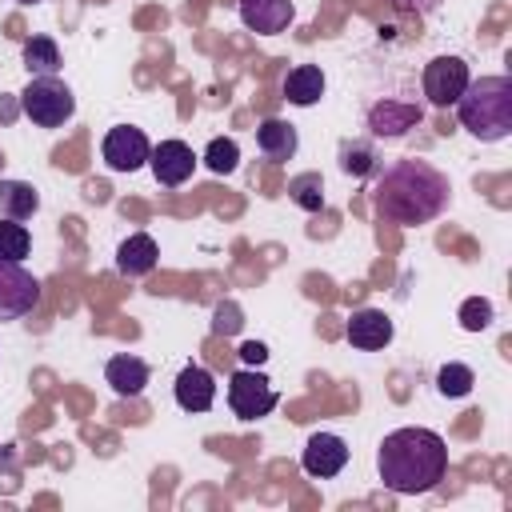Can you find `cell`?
I'll return each instance as SVG.
<instances>
[{"label": "cell", "instance_id": "cell-27", "mask_svg": "<svg viewBox=\"0 0 512 512\" xmlns=\"http://www.w3.org/2000/svg\"><path fill=\"white\" fill-rule=\"evenodd\" d=\"M212 328H216V332H236V328H240V312H236L232 304H220V308H216V324H212Z\"/></svg>", "mask_w": 512, "mask_h": 512}, {"label": "cell", "instance_id": "cell-24", "mask_svg": "<svg viewBox=\"0 0 512 512\" xmlns=\"http://www.w3.org/2000/svg\"><path fill=\"white\" fill-rule=\"evenodd\" d=\"M472 384H476V376H472L468 364H444V368L436 372V388H440V396H468Z\"/></svg>", "mask_w": 512, "mask_h": 512}, {"label": "cell", "instance_id": "cell-3", "mask_svg": "<svg viewBox=\"0 0 512 512\" xmlns=\"http://www.w3.org/2000/svg\"><path fill=\"white\" fill-rule=\"evenodd\" d=\"M460 124L476 140H504L512 132V80L508 76H480L468 80V88L456 100Z\"/></svg>", "mask_w": 512, "mask_h": 512}, {"label": "cell", "instance_id": "cell-11", "mask_svg": "<svg viewBox=\"0 0 512 512\" xmlns=\"http://www.w3.org/2000/svg\"><path fill=\"white\" fill-rule=\"evenodd\" d=\"M420 120H424L420 104H408V100H376V104L368 108V128H372V136H388V140L404 136V132L416 128Z\"/></svg>", "mask_w": 512, "mask_h": 512}, {"label": "cell", "instance_id": "cell-28", "mask_svg": "<svg viewBox=\"0 0 512 512\" xmlns=\"http://www.w3.org/2000/svg\"><path fill=\"white\" fill-rule=\"evenodd\" d=\"M240 360H244L248 368H260V364L268 360V348H264L260 340H248V344H240Z\"/></svg>", "mask_w": 512, "mask_h": 512}, {"label": "cell", "instance_id": "cell-18", "mask_svg": "<svg viewBox=\"0 0 512 512\" xmlns=\"http://www.w3.org/2000/svg\"><path fill=\"white\" fill-rule=\"evenodd\" d=\"M256 148L268 160H292L296 156V128L288 120H264L256 128Z\"/></svg>", "mask_w": 512, "mask_h": 512}, {"label": "cell", "instance_id": "cell-1", "mask_svg": "<svg viewBox=\"0 0 512 512\" xmlns=\"http://www.w3.org/2000/svg\"><path fill=\"white\" fill-rule=\"evenodd\" d=\"M376 472L396 496L432 492L448 472V444L432 428H396L376 448Z\"/></svg>", "mask_w": 512, "mask_h": 512}, {"label": "cell", "instance_id": "cell-29", "mask_svg": "<svg viewBox=\"0 0 512 512\" xmlns=\"http://www.w3.org/2000/svg\"><path fill=\"white\" fill-rule=\"evenodd\" d=\"M400 8H412V12H432L440 0H396Z\"/></svg>", "mask_w": 512, "mask_h": 512}, {"label": "cell", "instance_id": "cell-7", "mask_svg": "<svg viewBox=\"0 0 512 512\" xmlns=\"http://www.w3.org/2000/svg\"><path fill=\"white\" fill-rule=\"evenodd\" d=\"M468 64L460 56H436L424 64V96L432 108H452L468 88Z\"/></svg>", "mask_w": 512, "mask_h": 512}, {"label": "cell", "instance_id": "cell-23", "mask_svg": "<svg viewBox=\"0 0 512 512\" xmlns=\"http://www.w3.org/2000/svg\"><path fill=\"white\" fill-rule=\"evenodd\" d=\"M204 164H208L216 176L236 172V164H240V148H236V140H232V136H216V140L204 148Z\"/></svg>", "mask_w": 512, "mask_h": 512}, {"label": "cell", "instance_id": "cell-30", "mask_svg": "<svg viewBox=\"0 0 512 512\" xmlns=\"http://www.w3.org/2000/svg\"><path fill=\"white\" fill-rule=\"evenodd\" d=\"M16 4H40V0H16Z\"/></svg>", "mask_w": 512, "mask_h": 512}, {"label": "cell", "instance_id": "cell-19", "mask_svg": "<svg viewBox=\"0 0 512 512\" xmlns=\"http://www.w3.org/2000/svg\"><path fill=\"white\" fill-rule=\"evenodd\" d=\"M40 208V192L24 180H0V212L8 220H28Z\"/></svg>", "mask_w": 512, "mask_h": 512}, {"label": "cell", "instance_id": "cell-5", "mask_svg": "<svg viewBox=\"0 0 512 512\" xmlns=\"http://www.w3.org/2000/svg\"><path fill=\"white\" fill-rule=\"evenodd\" d=\"M276 388H272V380L260 372V368H240V372H232V380H228V408H232V416H240V420H260V416H268L272 408H276Z\"/></svg>", "mask_w": 512, "mask_h": 512}, {"label": "cell", "instance_id": "cell-8", "mask_svg": "<svg viewBox=\"0 0 512 512\" xmlns=\"http://www.w3.org/2000/svg\"><path fill=\"white\" fill-rule=\"evenodd\" d=\"M148 136L140 128H128V124H116L108 136H104V164L112 172H136L140 164H148Z\"/></svg>", "mask_w": 512, "mask_h": 512}, {"label": "cell", "instance_id": "cell-2", "mask_svg": "<svg viewBox=\"0 0 512 512\" xmlns=\"http://www.w3.org/2000/svg\"><path fill=\"white\" fill-rule=\"evenodd\" d=\"M452 184L440 168H432L428 160H396L392 168H384L380 184H376V212L392 224H428L448 208Z\"/></svg>", "mask_w": 512, "mask_h": 512}, {"label": "cell", "instance_id": "cell-10", "mask_svg": "<svg viewBox=\"0 0 512 512\" xmlns=\"http://www.w3.org/2000/svg\"><path fill=\"white\" fill-rule=\"evenodd\" d=\"M300 464H304L308 476L328 480V476H336L348 464V444L336 432H312L308 444H304V452H300Z\"/></svg>", "mask_w": 512, "mask_h": 512}, {"label": "cell", "instance_id": "cell-6", "mask_svg": "<svg viewBox=\"0 0 512 512\" xmlns=\"http://www.w3.org/2000/svg\"><path fill=\"white\" fill-rule=\"evenodd\" d=\"M36 304H40V280L16 260H0V320H20Z\"/></svg>", "mask_w": 512, "mask_h": 512}, {"label": "cell", "instance_id": "cell-14", "mask_svg": "<svg viewBox=\"0 0 512 512\" xmlns=\"http://www.w3.org/2000/svg\"><path fill=\"white\" fill-rule=\"evenodd\" d=\"M344 336H348L352 348L376 352V348H384V344L392 340V320H388L380 308H360V312H352Z\"/></svg>", "mask_w": 512, "mask_h": 512}, {"label": "cell", "instance_id": "cell-15", "mask_svg": "<svg viewBox=\"0 0 512 512\" xmlns=\"http://www.w3.org/2000/svg\"><path fill=\"white\" fill-rule=\"evenodd\" d=\"M156 260H160V248H156V240H152L148 232H132V236L116 248V268H120V276H148V272L156 268Z\"/></svg>", "mask_w": 512, "mask_h": 512}, {"label": "cell", "instance_id": "cell-9", "mask_svg": "<svg viewBox=\"0 0 512 512\" xmlns=\"http://www.w3.org/2000/svg\"><path fill=\"white\" fill-rule=\"evenodd\" d=\"M148 164H152L156 184L180 188V184L192 180V172H196V152H192L184 140H160V144L148 152Z\"/></svg>", "mask_w": 512, "mask_h": 512}, {"label": "cell", "instance_id": "cell-12", "mask_svg": "<svg viewBox=\"0 0 512 512\" xmlns=\"http://www.w3.org/2000/svg\"><path fill=\"white\" fill-rule=\"evenodd\" d=\"M172 388H176V404H180L184 412H208L212 400H216V380H212V372L200 368V364H184Z\"/></svg>", "mask_w": 512, "mask_h": 512}, {"label": "cell", "instance_id": "cell-17", "mask_svg": "<svg viewBox=\"0 0 512 512\" xmlns=\"http://www.w3.org/2000/svg\"><path fill=\"white\" fill-rule=\"evenodd\" d=\"M324 96V72L316 64H296L288 76H284V100L296 104V108H308Z\"/></svg>", "mask_w": 512, "mask_h": 512}, {"label": "cell", "instance_id": "cell-4", "mask_svg": "<svg viewBox=\"0 0 512 512\" xmlns=\"http://www.w3.org/2000/svg\"><path fill=\"white\" fill-rule=\"evenodd\" d=\"M20 108L36 128H60L64 120H72L76 112V96L64 80L56 76H36L24 92H20Z\"/></svg>", "mask_w": 512, "mask_h": 512}, {"label": "cell", "instance_id": "cell-16", "mask_svg": "<svg viewBox=\"0 0 512 512\" xmlns=\"http://www.w3.org/2000/svg\"><path fill=\"white\" fill-rule=\"evenodd\" d=\"M104 380L112 384L116 396H140L148 384V364L140 356H112L104 364Z\"/></svg>", "mask_w": 512, "mask_h": 512}, {"label": "cell", "instance_id": "cell-25", "mask_svg": "<svg viewBox=\"0 0 512 512\" xmlns=\"http://www.w3.org/2000/svg\"><path fill=\"white\" fill-rule=\"evenodd\" d=\"M340 168H344L348 176H368V172L376 168V156H372L368 144H344V152H340Z\"/></svg>", "mask_w": 512, "mask_h": 512}, {"label": "cell", "instance_id": "cell-21", "mask_svg": "<svg viewBox=\"0 0 512 512\" xmlns=\"http://www.w3.org/2000/svg\"><path fill=\"white\" fill-rule=\"evenodd\" d=\"M288 196H292V204H300L304 212H320V208H324V180H320V172H300V176H292V180H288Z\"/></svg>", "mask_w": 512, "mask_h": 512}, {"label": "cell", "instance_id": "cell-26", "mask_svg": "<svg viewBox=\"0 0 512 512\" xmlns=\"http://www.w3.org/2000/svg\"><path fill=\"white\" fill-rule=\"evenodd\" d=\"M460 324H464L468 332L488 328V324H492V304H488L484 296H468V300L460 304Z\"/></svg>", "mask_w": 512, "mask_h": 512}, {"label": "cell", "instance_id": "cell-22", "mask_svg": "<svg viewBox=\"0 0 512 512\" xmlns=\"http://www.w3.org/2000/svg\"><path fill=\"white\" fill-rule=\"evenodd\" d=\"M28 248H32L28 228L20 220H0V260H16L20 264L28 256Z\"/></svg>", "mask_w": 512, "mask_h": 512}, {"label": "cell", "instance_id": "cell-20", "mask_svg": "<svg viewBox=\"0 0 512 512\" xmlns=\"http://www.w3.org/2000/svg\"><path fill=\"white\" fill-rule=\"evenodd\" d=\"M24 68L32 76H56L60 72V48L52 36H28L24 40Z\"/></svg>", "mask_w": 512, "mask_h": 512}, {"label": "cell", "instance_id": "cell-13", "mask_svg": "<svg viewBox=\"0 0 512 512\" xmlns=\"http://www.w3.org/2000/svg\"><path fill=\"white\" fill-rule=\"evenodd\" d=\"M292 0H240V20L244 28L260 32V36H276L292 24Z\"/></svg>", "mask_w": 512, "mask_h": 512}]
</instances>
